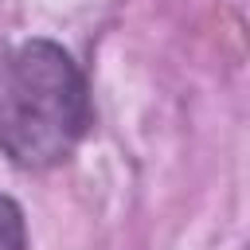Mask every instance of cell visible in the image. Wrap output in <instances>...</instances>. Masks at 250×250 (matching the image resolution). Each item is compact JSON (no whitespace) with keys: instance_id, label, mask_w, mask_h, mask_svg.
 <instances>
[{"instance_id":"1","label":"cell","mask_w":250,"mask_h":250,"mask_svg":"<svg viewBox=\"0 0 250 250\" xmlns=\"http://www.w3.org/2000/svg\"><path fill=\"white\" fill-rule=\"evenodd\" d=\"M94 125L90 82L55 39L0 51V152L20 172H51L74 156Z\"/></svg>"},{"instance_id":"2","label":"cell","mask_w":250,"mask_h":250,"mask_svg":"<svg viewBox=\"0 0 250 250\" xmlns=\"http://www.w3.org/2000/svg\"><path fill=\"white\" fill-rule=\"evenodd\" d=\"M0 250H31L23 207L12 195H0Z\"/></svg>"}]
</instances>
